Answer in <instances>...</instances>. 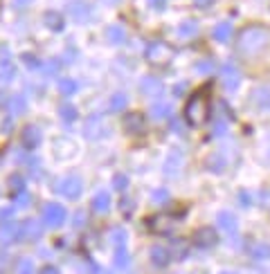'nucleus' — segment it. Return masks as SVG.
<instances>
[{"mask_svg":"<svg viewBox=\"0 0 270 274\" xmlns=\"http://www.w3.org/2000/svg\"><path fill=\"white\" fill-rule=\"evenodd\" d=\"M239 202H241V207H250V204H252L250 193H248V191H241V193H239Z\"/></svg>","mask_w":270,"mask_h":274,"instance_id":"ea45409f","label":"nucleus"},{"mask_svg":"<svg viewBox=\"0 0 270 274\" xmlns=\"http://www.w3.org/2000/svg\"><path fill=\"white\" fill-rule=\"evenodd\" d=\"M38 274H59V270H56L54 265H45V267H43V270L38 272Z\"/></svg>","mask_w":270,"mask_h":274,"instance_id":"c03bdc74","label":"nucleus"},{"mask_svg":"<svg viewBox=\"0 0 270 274\" xmlns=\"http://www.w3.org/2000/svg\"><path fill=\"white\" fill-rule=\"evenodd\" d=\"M169 198V191L167 189H155L153 193H151V200H153L155 204H165Z\"/></svg>","mask_w":270,"mask_h":274,"instance_id":"473e14b6","label":"nucleus"},{"mask_svg":"<svg viewBox=\"0 0 270 274\" xmlns=\"http://www.w3.org/2000/svg\"><path fill=\"white\" fill-rule=\"evenodd\" d=\"M180 167H183V151H178V148H173L171 153H169V157H167V164H165V173L169 175H176Z\"/></svg>","mask_w":270,"mask_h":274,"instance_id":"2eb2a0df","label":"nucleus"},{"mask_svg":"<svg viewBox=\"0 0 270 274\" xmlns=\"http://www.w3.org/2000/svg\"><path fill=\"white\" fill-rule=\"evenodd\" d=\"M110 238H112V243H115V245H124V243H126V232H124V230H115Z\"/></svg>","mask_w":270,"mask_h":274,"instance_id":"f704fd0d","label":"nucleus"},{"mask_svg":"<svg viewBox=\"0 0 270 274\" xmlns=\"http://www.w3.org/2000/svg\"><path fill=\"white\" fill-rule=\"evenodd\" d=\"M11 128H14V126H11V119H5L3 128H0V130H3V133H11Z\"/></svg>","mask_w":270,"mask_h":274,"instance_id":"49530a36","label":"nucleus"},{"mask_svg":"<svg viewBox=\"0 0 270 274\" xmlns=\"http://www.w3.org/2000/svg\"><path fill=\"white\" fill-rule=\"evenodd\" d=\"M191 241H194V245L196 247H200V249H212L214 245L218 243V234L214 230H210V227H200V230L194 234Z\"/></svg>","mask_w":270,"mask_h":274,"instance_id":"423d86ee","label":"nucleus"},{"mask_svg":"<svg viewBox=\"0 0 270 274\" xmlns=\"http://www.w3.org/2000/svg\"><path fill=\"white\" fill-rule=\"evenodd\" d=\"M56 191H59L63 198L77 200V198L81 196V191H83V185H81V180L79 178H65V180H61L59 185H56Z\"/></svg>","mask_w":270,"mask_h":274,"instance_id":"39448f33","label":"nucleus"},{"mask_svg":"<svg viewBox=\"0 0 270 274\" xmlns=\"http://www.w3.org/2000/svg\"><path fill=\"white\" fill-rule=\"evenodd\" d=\"M14 65H11V54L7 52V48H0V81L9 83L14 79Z\"/></svg>","mask_w":270,"mask_h":274,"instance_id":"9d476101","label":"nucleus"},{"mask_svg":"<svg viewBox=\"0 0 270 274\" xmlns=\"http://www.w3.org/2000/svg\"><path fill=\"white\" fill-rule=\"evenodd\" d=\"M225 167H228V159H225L223 155H212L210 159H207V169L210 171H216L218 173V171H223Z\"/></svg>","mask_w":270,"mask_h":274,"instance_id":"a878e982","label":"nucleus"},{"mask_svg":"<svg viewBox=\"0 0 270 274\" xmlns=\"http://www.w3.org/2000/svg\"><path fill=\"white\" fill-rule=\"evenodd\" d=\"M65 216H68V211L63 204H59V202H48L43 207V222L48 227H61Z\"/></svg>","mask_w":270,"mask_h":274,"instance_id":"7ed1b4c3","label":"nucleus"},{"mask_svg":"<svg viewBox=\"0 0 270 274\" xmlns=\"http://www.w3.org/2000/svg\"><path fill=\"white\" fill-rule=\"evenodd\" d=\"M59 115H61V119H63L65 124H72L77 119V108L75 106H63L59 110Z\"/></svg>","mask_w":270,"mask_h":274,"instance_id":"cd10ccee","label":"nucleus"},{"mask_svg":"<svg viewBox=\"0 0 270 274\" xmlns=\"http://www.w3.org/2000/svg\"><path fill=\"white\" fill-rule=\"evenodd\" d=\"M126 108V95L124 93H117V95H112L110 97V110H124Z\"/></svg>","mask_w":270,"mask_h":274,"instance_id":"bb28decb","label":"nucleus"},{"mask_svg":"<svg viewBox=\"0 0 270 274\" xmlns=\"http://www.w3.org/2000/svg\"><path fill=\"white\" fill-rule=\"evenodd\" d=\"M140 88H142L144 95H162V90H165V85H162L160 79L155 77H144L142 81H140Z\"/></svg>","mask_w":270,"mask_h":274,"instance_id":"ddd939ff","label":"nucleus"},{"mask_svg":"<svg viewBox=\"0 0 270 274\" xmlns=\"http://www.w3.org/2000/svg\"><path fill=\"white\" fill-rule=\"evenodd\" d=\"M22 187H25V180L20 175H11L9 178V189L14 193H22Z\"/></svg>","mask_w":270,"mask_h":274,"instance_id":"2f4dec72","label":"nucleus"},{"mask_svg":"<svg viewBox=\"0 0 270 274\" xmlns=\"http://www.w3.org/2000/svg\"><path fill=\"white\" fill-rule=\"evenodd\" d=\"M128 263H131V254L124 249V245H120V247H117V252H115V267H117V270H126Z\"/></svg>","mask_w":270,"mask_h":274,"instance_id":"5701e85b","label":"nucleus"},{"mask_svg":"<svg viewBox=\"0 0 270 274\" xmlns=\"http://www.w3.org/2000/svg\"><path fill=\"white\" fill-rule=\"evenodd\" d=\"M151 261H153V265H158V267H165V265H169V261H171V252L158 245V247L151 249Z\"/></svg>","mask_w":270,"mask_h":274,"instance_id":"a211bd4d","label":"nucleus"},{"mask_svg":"<svg viewBox=\"0 0 270 274\" xmlns=\"http://www.w3.org/2000/svg\"><path fill=\"white\" fill-rule=\"evenodd\" d=\"M149 5L151 7H155V9H162L167 5V0H149Z\"/></svg>","mask_w":270,"mask_h":274,"instance_id":"37998d69","label":"nucleus"},{"mask_svg":"<svg viewBox=\"0 0 270 274\" xmlns=\"http://www.w3.org/2000/svg\"><path fill=\"white\" fill-rule=\"evenodd\" d=\"M11 216H14V209H11V207H3V209H0V220H3V222L11 220Z\"/></svg>","mask_w":270,"mask_h":274,"instance_id":"4c0bfd02","label":"nucleus"},{"mask_svg":"<svg viewBox=\"0 0 270 274\" xmlns=\"http://www.w3.org/2000/svg\"><path fill=\"white\" fill-rule=\"evenodd\" d=\"M252 256L259 261H266L270 259V245L268 243H257L255 247H252Z\"/></svg>","mask_w":270,"mask_h":274,"instance_id":"393cba45","label":"nucleus"},{"mask_svg":"<svg viewBox=\"0 0 270 274\" xmlns=\"http://www.w3.org/2000/svg\"><path fill=\"white\" fill-rule=\"evenodd\" d=\"M86 225V214L83 211H77L75 214V227H83Z\"/></svg>","mask_w":270,"mask_h":274,"instance_id":"79ce46f5","label":"nucleus"},{"mask_svg":"<svg viewBox=\"0 0 270 274\" xmlns=\"http://www.w3.org/2000/svg\"><path fill=\"white\" fill-rule=\"evenodd\" d=\"M196 3H198V5H207V3H210V0H196Z\"/></svg>","mask_w":270,"mask_h":274,"instance_id":"09e8293b","label":"nucleus"},{"mask_svg":"<svg viewBox=\"0 0 270 274\" xmlns=\"http://www.w3.org/2000/svg\"><path fill=\"white\" fill-rule=\"evenodd\" d=\"M22 144H25L27 148H36L38 144H41V128L34 126V124L25 126V130H22Z\"/></svg>","mask_w":270,"mask_h":274,"instance_id":"f8f14e48","label":"nucleus"},{"mask_svg":"<svg viewBox=\"0 0 270 274\" xmlns=\"http://www.w3.org/2000/svg\"><path fill=\"white\" fill-rule=\"evenodd\" d=\"M185 93V83H178L176 85V95H183Z\"/></svg>","mask_w":270,"mask_h":274,"instance_id":"de8ad7c7","label":"nucleus"},{"mask_svg":"<svg viewBox=\"0 0 270 274\" xmlns=\"http://www.w3.org/2000/svg\"><path fill=\"white\" fill-rule=\"evenodd\" d=\"M30 202H32L30 193H18V198H16V204H20V207H27Z\"/></svg>","mask_w":270,"mask_h":274,"instance_id":"58836bf2","label":"nucleus"},{"mask_svg":"<svg viewBox=\"0 0 270 274\" xmlns=\"http://www.w3.org/2000/svg\"><path fill=\"white\" fill-rule=\"evenodd\" d=\"M41 234H43V222L30 218L20 225V238L18 241H38Z\"/></svg>","mask_w":270,"mask_h":274,"instance_id":"6e6552de","label":"nucleus"},{"mask_svg":"<svg viewBox=\"0 0 270 274\" xmlns=\"http://www.w3.org/2000/svg\"><path fill=\"white\" fill-rule=\"evenodd\" d=\"M218 227L225 230V234H236L239 232V218L230 211H221L218 214Z\"/></svg>","mask_w":270,"mask_h":274,"instance_id":"9b49d317","label":"nucleus"},{"mask_svg":"<svg viewBox=\"0 0 270 274\" xmlns=\"http://www.w3.org/2000/svg\"><path fill=\"white\" fill-rule=\"evenodd\" d=\"M149 227L153 230V234H169L171 232V218L165 216V214L153 216V218L149 220Z\"/></svg>","mask_w":270,"mask_h":274,"instance_id":"4468645a","label":"nucleus"},{"mask_svg":"<svg viewBox=\"0 0 270 274\" xmlns=\"http://www.w3.org/2000/svg\"><path fill=\"white\" fill-rule=\"evenodd\" d=\"M221 79H223L225 90H230V93L239 90V85H241V72L236 70V65H232V63L225 65L223 70H221Z\"/></svg>","mask_w":270,"mask_h":274,"instance_id":"0eeeda50","label":"nucleus"},{"mask_svg":"<svg viewBox=\"0 0 270 274\" xmlns=\"http://www.w3.org/2000/svg\"><path fill=\"white\" fill-rule=\"evenodd\" d=\"M268 41H270V32L266 30V27L250 25V27H245V30L241 32V36H239V50L243 54H248V56H255V54H259L263 48H266Z\"/></svg>","mask_w":270,"mask_h":274,"instance_id":"f03ea898","label":"nucleus"},{"mask_svg":"<svg viewBox=\"0 0 270 274\" xmlns=\"http://www.w3.org/2000/svg\"><path fill=\"white\" fill-rule=\"evenodd\" d=\"M221 274H234V272H221Z\"/></svg>","mask_w":270,"mask_h":274,"instance_id":"8fccbe9b","label":"nucleus"},{"mask_svg":"<svg viewBox=\"0 0 270 274\" xmlns=\"http://www.w3.org/2000/svg\"><path fill=\"white\" fill-rule=\"evenodd\" d=\"M124 128L131 135H142L146 130V122L140 112H128V115L124 117Z\"/></svg>","mask_w":270,"mask_h":274,"instance_id":"1a4fd4ad","label":"nucleus"},{"mask_svg":"<svg viewBox=\"0 0 270 274\" xmlns=\"http://www.w3.org/2000/svg\"><path fill=\"white\" fill-rule=\"evenodd\" d=\"M268 97H270V95H268V90H266V88H261V90H259V93L255 95V99H257L259 104L263 106V104H266V101H268Z\"/></svg>","mask_w":270,"mask_h":274,"instance_id":"a19ab883","label":"nucleus"},{"mask_svg":"<svg viewBox=\"0 0 270 274\" xmlns=\"http://www.w3.org/2000/svg\"><path fill=\"white\" fill-rule=\"evenodd\" d=\"M171 112H173V108H171V104H155L153 108H151V117L153 119H169L171 117Z\"/></svg>","mask_w":270,"mask_h":274,"instance_id":"4be33fe9","label":"nucleus"},{"mask_svg":"<svg viewBox=\"0 0 270 274\" xmlns=\"http://www.w3.org/2000/svg\"><path fill=\"white\" fill-rule=\"evenodd\" d=\"M63 25H65V20L59 11H48V14H45V27H50L52 32H61Z\"/></svg>","mask_w":270,"mask_h":274,"instance_id":"aec40b11","label":"nucleus"},{"mask_svg":"<svg viewBox=\"0 0 270 274\" xmlns=\"http://www.w3.org/2000/svg\"><path fill=\"white\" fill-rule=\"evenodd\" d=\"M59 88H61V93L63 95H75L77 93V81H72V79H63V81L59 83Z\"/></svg>","mask_w":270,"mask_h":274,"instance_id":"7c9ffc66","label":"nucleus"},{"mask_svg":"<svg viewBox=\"0 0 270 274\" xmlns=\"http://www.w3.org/2000/svg\"><path fill=\"white\" fill-rule=\"evenodd\" d=\"M22 61H25V65H27V67H32V70H34V67L41 65V61H38L34 54H25V56H22Z\"/></svg>","mask_w":270,"mask_h":274,"instance_id":"c9c22d12","label":"nucleus"},{"mask_svg":"<svg viewBox=\"0 0 270 274\" xmlns=\"http://www.w3.org/2000/svg\"><path fill=\"white\" fill-rule=\"evenodd\" d=\"M9 108H11V112H14V115H20V112L25 110V99H22L20 95H18V97H11Z\"/></svg>","mask_w":270,"mask_h":274,"instance_id":"c756f323","label":"nucleus"},{"mask_svg":"<svg viewBox=\"0 0 270 274\" xmlns=\"http://www.w3.org/2000/svg\"><path fill=\"white\" fill-rule=\"evenodd\" d=\"M196 34H198V22H196V20L180 22V27H178V36L180 38H194Z\"/></svg>","mask_w":270,"mask_h":274,"instance_id":"412c9836","label":"nucleus"},{"mask_svg":"<svg viewBox=\"0 0 270 274\" xmlns=\"http://www.w3.org/2000/svg\"><path fill=\"white\" fill-rule=\"evenodd\" d=\"M196 70H198L200 74H210L214 70V63L212 61H198V63H196Z\"/></svg>","mask_w":270,"mask_h":274,"instance_id":"72a5a7b5","label":"nucleus"},{"mask_svg":"<svg viewBox=\"0 0 270 274\" xmlns=\"http://www.w3.org/2000/svg\"><path fill=\"white\" fill-rule=\"evenodd\" d=\"M106 36H108L110 43H117V45H122L124 41H126V34H124V30L117 27V25H110L108 30H106Z\"/></svg>","mask_w":270,"mask_h":274,"instance_id":"b1692460","label":"nucleus"},{"mask_svg":"<svg viewBox=\"0 0 270 274\" xmlns=\"http://www.w3.org/2000/svg\"><path fill=\"white\" fill-rule=\"evenodd\" d=\"M112 185H115V189H126L128 187V180H126V175H115V180H112Z\"/></svg>","mask_w":270,"mask_h":274,"instance_id":"e433bc0d","label":"nucleus"},{"mask_svg":"<svg viewBox=\"0 0 270 274\" xmlns=\"http://www.w3.org/2000/svg\"><path fill=\"white\" fill-rule=\"evenodd\" d=\"M110 209V196L106 191H99L95 193L93 198V211H97V214H106V211Z\"/></svg>","mask_w":270,"mask_h":274,"instance_id":"6ab92c4d","label":"nucleus"},{"mask_svg":"<svg viewBox=\"0 0 270 274\" xmlns=\"http://www.w3.org/2000/svg\"><path fill=\"white\" fill-rule=\"evenodd\" d=\"M122 209H124V214H131V209H133V202L131 200H122Z\"/></svg>","mask_w":270,"mask_h":274,"instance_id":"a18cd8bd","label":"nucleus"},{"mask_svg":"<svg viewBox=\"0 0 270 274\" xmlns=\"http://www.w3.org/2000/svg\"><path fill=\"white\" fill-rule=\"evenodd\" d=\"M146 59L151 61V63H155V65H165L169 59H171V50L167 48L165 43H151L149 48H146Z\"/></svg>","mask_w":270,"mask_h":274,"instance_id":"20e7f679","label":"nucleus"},{"mask_svg":"<svg viewBox=\"0 0 270 274\" xmlns=\"http://www.w3.org/2000/svg\"><path fill=\"white\" fill-rule=\"evenodd\" d=\"M20 238V227L14 225V222H9V225H3L0 227V243L7 245V243H14Z\"/></svg>","mask_w":270,"mask_h":274,"instance_id":"dca6fc26","label":"nucleus"},{"mask_svg":"<svg viewBox=\"0 0 270 274\" xmlns=\"http://www.w3.org/2000/svg\"><path fill=\"white\" fill-rule=\"evenodd\" d=\"M185 117H187L189 126L194 128H200L207 122V117H210V88H200L189 97Z\"/></svg>","mask_w":270,"mask_h":274,"instance_id":"f257e3e1","label":"nucleus"},{"mask_svg":"<svg viewBox=\"0 0 270 274\" xmlns=\"http://www.w3.org/2000/svg\"><path fill=\"white\" fill-rule=\"evenodd\" d=\"M212 36H214V41H218V43H228L230 36H232V22H225V20L218 22V25L214 27Z\"/></svg>","mask_w":270,"mask_h":274,"instance_id":"f3484780","label":"nucleus"},{"mask_svg":"<svg viewBox=\"0 0 270 274\" xmlns=\"http://www.w3.org/2000/svg\"><path fill=\"white\" fill-rule=\"evenodd\" d=\"M16 274H34L32 259H20L18 263H16Z\"/></svg>","mask_w":270,"mask_h":274,"instance_id":"c85d7f7f","label":"nucleus"}]
</instances>
